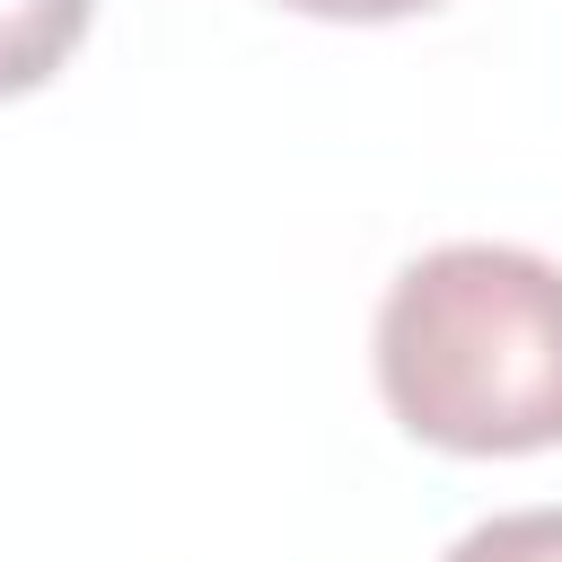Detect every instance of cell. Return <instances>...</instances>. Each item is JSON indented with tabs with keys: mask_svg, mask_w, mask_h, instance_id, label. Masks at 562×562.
Returning a JSON list of instances; mask_svg holds the SVG:
<instances>
[{
	"mask_svg": "<svg viewBox=\"0 0 562 562\" xmlns=\"http://www.w3.org/2000/svg\"><path fill=\"white\" fill-rule=\"evenodd\" d=\"M378 395L448 457L562 448V263L501 237L413 255L378 299Z\"/></svg>",
	"mask_w": 562,
	"mask_h": 562,
	"instance_id": "obj_1",
	"label": "cell"
},
{
	"mask_svg": "<svg viewBox=\"0 0 562 562\" xmlns=\"http://www.w3.org/2000/svg\"><path fill=\"white\" fill-rule=\"evenodd\" d=\"M97 0H0V105L35 97L88 35Z\"/></svg>",
	"mask_w": 562,
	"mask_h": 562,
	"instance_id": "obj_2",
	"label": "cell"
},
{
	"mask_svg": "<svg viewBox=\"0 0 562 562\" xmlns=\"http://www.w3.org/2000/svg\"><path fill=\"white\" fill-rule=\"evenodd\" d=\"M439 562H562V509H509L465 527Z\"/></svg>",
	"mask_w": 562,
	"mask_h": 562,
	"instance_id": "obj_3",
	"label": "cell"
},
{
	"mask_svg": "<svg viewBox=\"0 0 562 562\" xmlns=\"http://www.w3.org/2000/svg\"><path fill=\"white\" fill-rule=\"evenodd\" d=\"M299 18H334V26H386V18H413V9H439V0H281Z\"/></svg>",
	"mask_w": 562,
	"mask_h": 562,
	"instance_id": "obj_4",
	"label": "cell"
}]
</instances>
